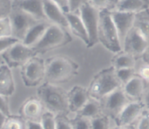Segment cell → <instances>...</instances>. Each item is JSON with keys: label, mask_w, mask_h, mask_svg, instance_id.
<instances>
[{"label": "cell", "mask_w": 149, "mask_h": 129, "mask_svg": "<svg viewBox=\"0 0 149 129\" xmlns=\"http://www.w3.org/2000/svg\"><path fill=\"white\" fill-rule=\"evenodd\" d=\"M101 113H103V112H102V107L100 101L90 97L88 101L86 102L84 107L77 112V115L92 119Z\"/></svg>", "instance_id": "obj_24"}, {"label": "cell", "mask_w": 149, "mask_h": 129, "mask_svg": "<svg viewBox=\"0 0 149 129\" xmlns=\"http://www.w3.org/2000/svg\"><path fill=\"white\" fill-rule=\"evenodd\" d=\"M65 14L68 23V30L71 31L73 34L82 40L84 43L87 45V47H88V34H87V32L81 20L79 12L78 13L68 12V13H65Z\"/></svg>", "instance_id": "obj_18"}, {"label": "cell", "mask_w": 149, "mask_h": 129, "mask_svg": "<svg viewBox=\"0 0 149 129\" xmlns=\"http://www.w3.org/2000/svg\"><path fill=\"white\" fill-rule=\"evenodd\" d=\"M22 80L26 87L39 86L45 77V60L34 56L26 63L20 69Z\"/></svg>", "instance_id": "obj_6"}, {"label": "cell", "mask_w": 149, "mask_h": 129, "mask_svg": "<svg viewBox=\"0 0 149 129\" xmlns=\"http://www.w3.org/2000/svg\"><path fill=\"white\" fill-rule=\"evenodd\" d=\"M12 10V0H0V18L7 17Z\"/></svg>", "instance_id": "obj_35"}, {"label": "cell", "mask_w": 149, "mask_h": 129, "mask_svg": "<svg viewBox=\"0 0 149 129\" xmlns=\"http://www.w3.org/2000/svg\"><path fill=\"white\" fill-rule=\"evenodd\" d=\"M88 89L81 86H75L68 91V101L70 112L77 114L90 99Z\"/></svg>", "instance_id": "obj_16"}, {"label": "cell", "mask_w": 149, "mask_h": 129, "mask_svg": "<svg viewBox=\"0 0 149 129\" xmlns=\"http://www.w3.org/2000/svg\"><path fill=\"white\" fill-rule=\"evenodd\" d=\"M44 11L46 18L52 24L68 30V23L65 12L52 0H44Z\"/></svg>", "instance_id": "obj_15"}, {"label": "cell", "mask_w": 149, "mask_h": 129, "mask_svg": "<svg viewBox=\"0 0 149 129\" xmlns=\"http://www.w3.org/2000/svg\"><path fill=\"white\" fill-rule=\"evenodd\" d=\"M12 27V36L22 42L29 29L41 20L19 8L12 7L9 15Z\"/></svg>", "instance_id": "obj_7"}, {"label": "cell", "mask_w": 149, "mask_h": 129, "mask_svg": "<svg viewBox=\"0 0 149 129\" xmlns=\"http://www.w3.org/2000/svg\"><path fill=\"white\" fill-rule=\"evenodd\" d=\"M43 1L44 0H12V7L23 10L39 20H47L44 11Z\"/></svg>", "instance_id": "obj_17"}, {"label": "cell", "mask_w": 149, "mask_h": 129, "mask_svg": "<svg viewBox=\"0 0 149 129\" xmlns=\"http://www.w3.org/2000/svg\"><path fill=\"white\" fill-rule=\"evenodd\" d=\"M72 41V36L64 28L51 23L42 39L32 48L37 55L61 48Z\"/></svg>", "instance_id": "obj_5"}, {"label": "cell", "mask_w": 149, "mask_h": 129, "mask_svg": "<svg viewBox=\"0 0 149 129\" xmlns=\"http://www.w3.org/2000/svg\"><path fill=\"white\" fill-rule=\"evenodd\" d=\"M122 86L113 67L103 69L93 77L87 88L91 98L100 101L104 96Z\"/></svg>", "instance_id": "obj_3"}, {"label": "cell", "mask_w": 149, "mask_h": 129, "mask_svg": "<svg viewBox=\"0 0 149 129\" xmlns=\"http://www.w3.org/2000/svg\"><path fill=\"white\" fill-rule=\"evenodd\" d=\"M56 129H73L71 119H68L67 115H56Z\"/></svg>", "instance_id": "obj_33"}, {"label": "cell", "mask_w": 149, "mask_h": 129, "mask_svg": "<svg viewBox=\"0 0 149 129\" xmlns=\"http://www.w3.org/2000/svg\"><path fill=\"white\" fill-rule=\"evenodd\" d=\"M102 112L110 118L115 119L123 108L131 102L127 96L122 86L115 89L100 101Z\"/></svg>", "instance_id": "obj_9"}, {"label": "cell", "mask_w": 149, "mask_h": 129, "mask_svg": "<svg viewBox=\"0 0 149 129\" xmlns=\"http://www.w3.org/2000/svg\"><path fill=\"white\" fill-rule=\"evenodd\" d=\"M142 58H143L144 61L146 63V64L149 65V48L147 49V50L146 51V53H144V55H143Z\"/></svg>", "instance_id": "obj_43"}, {"label": "cell", "mask_w": 149, "mask_h": 129, "mask_svg": "<svg viewBox=\"0 0 149 129\" xmlns=\"http://www.w3.org/2000/svg\"><path fill=\"white\" fill-rule=\"evenodd\" d=\"M91 129H110V118L101 113L90 119Z\"/></svg>", "instance_id": "obj_28"}, {"label": "cell", "mask_w": 149, "mask_h": 129, "mask_svg": "<svg viewBox=\"0 0 149 129\" xmlns=\"http://www.w3.org/2000/svg\"><path fill=\"white\" fill-rule=\"evenodd\" d=\"M134 27L149 42V9L135 14Z\"/></svg>", "instance_id": "obj_25"}, {"label": "cell", "mask_w": 149, "mask_h": 129, "mask_svg": "<svg viewBox=\"0 0 149 129\" xmlns=\"http://www.w3.org/2000/svg\"><path fill=\"white\" fill-rule=\"evenodd\" d=\"M148 7L149 0H119L115 10L136 14Z\"/></svg>", "instance_id": "obj_22"}, {"label": "cell", "mask_w": 149, "mask_h": 129, "mask_svg": "<svg viewBox=\"0 0 149 129\" xmlns=\"http://www.w3.org/2000/svg\"><path fill=\"white\" fill-rule=\"evenodd\" d=\"M0 112H3L7 116L10 115L8 99L7 96H2V95H0Z\"/></svg>", "instance_id": "obj_37"}, {"label": "cell", "mask_w": 149, "mask_h": 129, "mask_svg": "<svg viewBox=\"0 0 149 129\" xmlns=\"http://www.w3.org/2000/svg\"><path fill=\"white\" fill-rule=\"evenodd\" d=\"M12 36L11 23L9 16L0 18V38Z\"/></svg>", "instance_id": "obj_32"}, {"label": "cell", "mask_w": 149, "mask_h": 129, "mask_svg": "<svg viewBox=\"0 0 149 129\" xmlns=\"http://www.w3.org/2000/svg\"><path fill=\"white\" fill-rule=\"evenodd\" d=\"M79 13L88 34L89 45L87 48H92L99 42L97 29L100 11L87 2L81 6L79 10Z\"/></svg>", "instance_id": "obj_10"}, {"label": "cell", "mask_w": 149, "mask_h": 129, "mask_svg": "<svg viewBox=\"0 0 149 129\" xmlns=\"http://www.w3.org/2000/svg\"><path fill=\"white\" fill-rule=\"evenodd\" d=\"M116 75L118 79L121 82L122 86L126 84L129 80H130L135 75H136L135 70L134 68L122 69L116 70Z\"/></svg>", "instance_id": "obj_30"}, {"label": "cell", "mask_w": 149, "mask_h": 129, "mask_svg": "<svg viewBox=\"0 0 149 129\" xmlns=\"http://www.w3.org/2000/svg\"><path fill=\"white\" fill-rule=\"evenodd\" d=\"M89 2V0H68V9L71 13H78L82 5Z\"/></svg>", "instance_id": "obj_36"}, {"label": "cell", "mask_w": 149, "mask_h": 129, "mask_svg": "<svg viewBox=\"0 0 149 129\" xmlns=\"http://www.w3.org/2000/svg\"><path fill=\"white\" fill-rule=\"evenodd\" d=\"M143 103L144 107H145L146 109L149 112V87L148 88H146L145 92L143 93Z\"/></svg>", "instance_id": "obj_41"}, {"label": "cell", "mask_w": 149, "mask_h": 129, "mask_svg": "<svg viewBox=\"0 0 149 129\" xmlns=\"http://www.w3.org/2000/svg\"><path fill=\"white\" fill-rule=\"evenodd\" d=\"M144 108L145 107L143 102L131 101L114 119L116 126H130L132 125L142 115Z\"/></svg>", "instance_id": "obj_12"}, {"label": "cell", "mask_w": 149, "mask_h": 129, "mask_svg": "<svg viewBox=\"0 0 149 129\" xmlns=\"http://www.w3.org/2000/svg\"><path fill=\"white\" fill-rule=\"evenodd\" d=\"M36 55L37 54L32 47L27 46L20 41L1 54L6 64L11 69L23 67L31 58Z\"/></svg>", "instance_id": "obj_8"}, {"label": "cell", "mask_w": 149, "mask_h": 129, "mask_svg": "<svg viewBox=\"0 0 149 129\" xmlns=\"http://www.w3.org/2000/svg\"><path fill=\"white\" fill-rule=\"evenodd\" d=\"M137 129H149V114L143 115L140 118Z\"/></svg>", "instance_id": "obj_38"}, {"label": "cell", "mask_w": 149, "mask_h": 129, "mask_svg": "<svg viewBox=\"0 0 149 129\" xmlns=\"http://www.w3.org/2000/svg\"><path fill=\"white\" fill-rule=\"evenodd\" d=\"M0 129H27V121L20 115H10Z\"/></svg>", "instance_id": "obj_26"}, {"label": "cell", "mask_w": 149, "mask_h": 129, "mask_svg": "<svg viewBox=\"0 0 149 129\" xmlns=\"http://www.w3.org/2000/svg\"><path fill=\"white\" fill-rule=\"evenodd\" d=\"M79 66L72 58L62 55L45 59V82L52 84L67 83L77 76Z\"/></svg>", "instance_id": "obj_1"}, {"label": "cell", "mask_w": 149, "mask_h": 129, "mask_svg": "<svg viewBox=\"0 0 149 129\" xmlns=\"http://www.w3.org/2000/svg\"><path fill=\"white\" fill-rule=\"evenodd\" d=\"M114 129H131L130 128V126H123V127H117L116 126V128Z\"/></svg>", "instance_id": "obj_45"}, {"label": "cell", "mask_w": 149, "mask_h": 129, "mask_svg": "<svg viewBox=\"0 0 149 129\" xmlns=\"http://www.w3.org/2000/svg\"><path fill=\"white\" fill-rule=\"evenodd\" d=\"M111 17L122 45L124 39H125L130 31L133 28L135 14L114 10L111 12Z\"/></svg>", "instance_id": "obj_14"}, {"label": "cell", "mask_w": 149, "mask_h": 129, "mask_svg": "<svg viewBox=\"0 0 149 129\" xmlns=\"http://www.w3.org/2000/svg\"><path fill=\"white\" fill-rule=\"evenodd\" d=\"M37 97L47 111L55 115L70 113L68 92L57 85L45 82L37 89Z\"/></svg>", "instance_id": "obj_2"}, {"label": "cell", "mask_w": 149, "mask_h": 129, "mask_svg": "<svg viewBox=\"0 0 149 129\" xmlns=\"http://www.w3.org/2000/svg\"><path fill=\"white\" fill-rule=\"evenodd\" d=\"M98 42L108 50L117 53L122 51V45L111 17V12L100 11L98 29H97Z\"/></svg>", "instance_id": "obj_4"}, {"label": "cell", "mask_w": 149, "mask_h": 129, "mask_svg": "<svg viewBox=\"0 0 149 129\" xmlns=\"http://www.w3.org/2000/svg\"><path fill=\"white\" fill-rule=\"evenodd\" d=\"M138 75L144 80L149 81V65L146 64L140 68Z\"/></svg>", "instance_id": "obj_39"}, {"label": "cell", "mask_w": 149, "mask_h": 129, "mask_svg": "<svg viewBox=\"0 0 149 129\" xmlns=\"http://www.w3.org/2000/svg\"><path fill=\"white\" fill-rule=\"evenodd\" d=\"M17 42L19 41L13 36L0 38V54H2L6 50Z\"/></svg>", "instance_id": "obj_34"}, {"label": "cell", "mask_w": 149, "mask_h": 129, "mask_svg": "<svg viewBox=\"0 0 149 129\" xmlns=\"http://www.w3.org/2000/svg\"><path fill=\"white\" fill-rule=\"evenodd\" d=\"M119 0H89V3L99 11H114Z\"/></svg>", "instance_id": "obj_27"}, {"label": "cell", "mask_w": 149, "mask_h": 129, "mask_svg": "<svg viewBox=\"0 0 149 129\" xmlns=\"http://www.w3.org/2000/svg\"><path fill=\"white\" fill-rule=\"evenodd\" d=\"M27 129H43L39 122H30L27 121Z\"/></svg>", "instance_id": "obj_42"}, {"label": "cell", "mask_w": 149, "mask_h": 129, "mask_svg": "<svg viewBox=\"0 0 149 129\" xmlns=\"http://www.w3.org/2000/svg\"><path fill=\"white\" fill-rule=\"evenodd\" d=\"M46 109L38 97H31L26 99L20 108V115L26 121L39 122Z\"/></svg>", "instance_id": "obj_13"}, {"label": "cell", "mask_w": 149, "mask_h": 129, "mask_svg": "<svg viewBox=\"0 0 149 129\" xmlns=\"http://www.w3.org/2000/svg\"><path fill=\"white\" fill-rule=\"evenodd\" d=\"M15 90L14 77L11 68L7 64L0 66V95L9 96H12Z\"/></svg>", "instance_id": "obj_19"}, {"label": "cell", "mask_w": 149, "mask_h": 129, "mask_svg": "<svg viewBox=\"0 0 149 129\" xmlns=\"http://www.w3.org/2000/svg\"><path fill=\"white\" fill-rule=\"evenodd\" d=\"M40 123L43 129H56V115L46 110L41 118Z\"/></svg>", "instance_id": "obj_29"}, {"label": "cell", "mask_w": 149, "mask_h": 129, "mask_svg": "<svg viewBox=\"0 0 149 129\" xmlns=\"http://www.w3.org/2000/svg\"><path fill=\"white\" fill-rule=\"evenodd\" d=\"M52 1L58 4L65 13L69 12L68 9V0H52Z\"/></svg>", "instance_id": "obj_40"}, {"label": "cell", "mask_w": 149, "mask_h": 129, "mask_svg": "<svg viewBox=\"0 0 149 129\" xmlns=\"http://www.w3.org/2000/svg\"><path fill=\"white\" fill-rule=\"evenodd\" d=\"M50 24L51 23L47 20H41L36 23L29 29L22 42L27 46L33 47L42 39Z\"/></svg>", "instance_id": "obj_21"}, {"label": "cell", "mask_w": 149, "mask_h": 129, "mask_svg": "<svg viewBox=\"0 0 149 129\" xmlns=\"http://www.w3.org/2000/svg\"><path fill=\"white\" fill-rule=\"evenodd\" d=\"M135 63L136 59L130 54L123 50L115 53V55L111 59V67H113L116 70L134 68Z\"/></svg>", "instance_id": "obj_23"}, {"label": "cell", "mask_w": 149, "mask_h": 129, "mask_svg": "<svg viewBox=\"0 0 149 129\" xmlns=\"http://www.w3.org/2000/svg\"><path fill=\"white\" fill-rule=\"evenodd\" d=\"M7 115H4L3 112H0V128L2 126V125L4 124V121H5L6 118H7Z\"/></svg>", "instance_id": "obj_44"}, {"label": "cell", "mask_w": 149, "mask_h": 129, "mask_svg": "<svg viewBox=\"0 0 149 129\" xmlns=\"http://www.w3.org/2000/svg\"><path fill=\"white\" fill-rule=\"evenodd\" d=\"M122 46L125 52L137 59L142 58L149 48V42L133 26L124 39Z\"/></svg>", "instance_id": "obj_11"}, {"label": "cell", "mask_w": 149, "mask_h": 129, "mask_svg": "<svg viewBox=\"0 0 149 129\" xmlns=\"http://www.w3.org/2000/svg\"><path fill=\"white\" fill-rule=\"evenodd\" d=\"M73 129H91L90 119L77 115L71 119Z\"/></svg>", "instance_id": "obj_31"}, {"label": "cell", "mask_w": 149, "mask_h": 129, "mask_svg": "<svg viewBox=\"0 0 149 129\" xmlns=\"http://www.w3.org/2000/svg\"><path fill=\"white\" fill-rule=\"evenodd\" d=\"M122 87L125 94L130 100L138 101L145 92V80L136 74Z\"/></svg>", "instance_id": "obj_20"}]
</instances>
